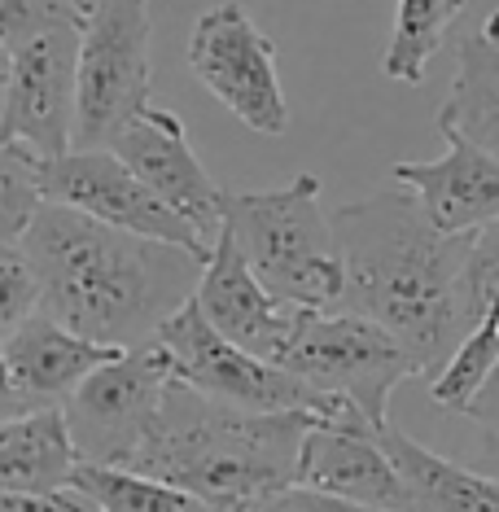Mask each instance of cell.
<instances>
[{"mask_svg":"<svg viewBox=\"0 0 499 512\" xmlns=\"http://www.w3.org/2000/svg\"><path fill=\"white\" fill-rule=\"evenodd\" d=\"M333 232L346 267L342 307L390 329L408 346L421 377H438L473 333L464 267L478 232H438L403 184L338 206Z\"/></svg>","mask_w":499,"mask_h":512,"instance_id":"6da1fadb","label":"cell"},{"mask_svg":"<svg viewBox=\"0 0 499 512\" xmlns=\"http://www.w3.org/2000/svg\"><path fill=\"white\" fill-rule=\"evenodd\" d=\"M22 246L36 263L44 316L119 351L158 337L162 324L197 294L211 259L110 228L57 202L40 206Z\"/></svg>","mask_w":499,"mask_h":512,"instance_id":"7a4b0ae2","label":"cell"},{"mask_svg":"<svg viewBox=\"0 0 499 512\" xmlns=\"http://www.w3.org/2000/svg\"><path fill=\"white\" fill-rule=\"evenodd\" d=\"M311 412H250L171 381L162 416L127 469L171 482L215 508L250 504L298 482Z\"/></svg>","mask_w":499,"mask_h":512,"instance_id":"3957f363","label":"cell"},{"mask_svg":"<svg viewBox=\"0 0 499 512\" xmlns=\"http://www.w3.org/2000/svg\"><path fill=\"white\" fill-rule=\"evenodd\" d=\"M224 228L268 294L289 307H342L346 267L333 215L320 206V176H294L281 189L228 193Z\"/></svg>","mask_w":499,"mask_h":512,"instance_id":"277c9868","label":"cell"},{"mask_svg":"<svg viewBox=\"0 0 499 512\" xmlns=\"http://www.w3.org/2000/svg\"><path fill=\"white\" fill-rule=\"evenodd\" d=\"M276 364L303 377L311 390L359 407L377 429L390 425V394L408 377H421V368L399 337L346 307H298L294 333H289Z\"/></svg>","mask_w":499,"mask_h":512,"instance_id":"5b68a950","label":"cell"},{"mask_svg":"<svg viewBox=\"0 0 499 512\" xmlns=\"http://www.w3.org/2000/svg\"><path fill=\"white\" fill-rule=\"evenodd\" d=\"M154 14L149 0H97L79 36L75 149H110L114 136L154 106Z\"/></svg>","mask_w":499,"mask_h":512,"instance_id":"8992f818","label":"cell"},{"mask_svg":"<svg viewBox=\"0 0 499 512\" xmlns=\"http://www.w3.org/2000/svg\"><path fill=\"white\" fill-rule=\"evenodd\" d=\"M158 342L176 359L180 381H189L193 390L211 394L219 403L250 407V412H311V416H364L359 407L329 399V394L311 390L303 377H294L289 368L259 359L241 346H232L211 320L202 316L197 298L158 329Z\"/></svg>","mask_w":499,"mask_h":512,"instance_id":"52a82bcc","label":"cell"},{"mask_svg":"<svg viewBox=\"0 0 499 512\" xmlns=\"http://www.w3.org/2000/svg\"><path fill=\"white\" fill-rule=\"evenodd\" d=\"M176 377V359L158 337L132 346L114 364L92 372L62 407L79 460L127 469L136 451L145 447V438L154 434Z\"/></svg>","mask_w":499,"mask_h":512,"instance_id":"ba28073f","label":"cell"},{"mask_svg":"<svg viewBox=\"0 0 499 512\" xmlns=\"http://www.w3.org/2000/svg\"><path fill=\"white\" fill-rule=\"evenodd\" d=\"M189 71L237 123L259 136L289 132V101L276 75V44L237 0L206 9L189 36Z\"/></svg>","mask_w":499,"mask_h":512,"instance_id":"9c48e42d","label":"cell"},{"mask_svg":"<svg viewBox=\"0 0 499 512\" xmlns=\"http://www.w3.org/2000/svg\"><path fill=\"white\" fill-rule=\"evenodd\" d=\"M44 197L110 228L136 232V237L211 254V241L180 211H171L114 149H71V154L44 162Z\"/></svg>","mask_w":499,"mask_h":512,"instance_id":"30bf717a","label":"cell"},{"mask_svg":"<svg viewBox=\"0 0 499 512\" xmlns=\"http://www.w3.org/2000/svg\"><path fill=\"white\" fill-rule=\"evenodd\" d=\"M79 36H84V27H62V31H44V36L9 49L0 136L22 141L44 162L75 149Z\"/></svg>","mask_w":499,"mask_h":512,"instance_id":"8fae6325","label":"cell"},{"mask_svg":"<svg viewBox=\"0 0 499 512\" xmlns=\"http://www.w3.org/2000/svg\"><path fill=\"white\" fill-rule=\"evenodd\" d=\"M298 482L381 512H421L408 477L368 416H316L303 438Z\"/></svg>","mask_w":499,"mask_h":512,"instance_id":"7c38bea8","label":"cell"},{"mask_svg":"<svg viewBox=\"0 0 499 512\" xmlns=\"http://www.w3.org/2000/svg\"><path fill=\"white\" fill-rule=\"evenodd\" d=\"M110 149L171 206V211H180L215 246L219 228H224V197L228 193L219 189L211 180V171L202 167V158L193 154L180 114L149 106L141 119H132L114 136Z\"/></svg>","mask_w":499,"mask_h":512,"instance_id":"4fadbf2b","label":"cell"},{"mask_svg":"<svg viewBox=\"0 0 499 512\" xmlns=\"http://www.w3.org/2000/svg\"><path fill=\"white\" fill-rule=\"evenodd\" d=\"M197 307L202 316L228 337L232 346L259 355V359H281L289 333H294L298 307H289L276 294H268V285L254 276V267L246 263L241 246L232 241L228 228H219L211 259H206L202 285H197Z\"/></svg>","mask_w":499,"mask_h":512,"instance_id":"5bb4252c","label":"cell"},{"mask_svg":"<svg viewBox=\"0 0 499 512\" xmlns=\"http://www.w3.org/2000/svg\"><path fill=\"white\" fill-rule=\"evenodd\" d=\"M443 141L447 154L434 162H394V184L412 189L429 224L447 237L499 224V158L460 132H443Z\"/></svg>","mask_w":499,"mask_h":512,"instance_id":"9a60e30c","label":"cell"},{"mask_svg":"<svg viewBox=\"0 0 499 512\" xmlns=\"http://www.w3.org/2000/svg\"><path fill=\"white\" fill-rule=\"evenodd\" d=\"M0 351H5L14 390L31 403V412L66 407V399L84 386L92 372L123 355L119 346L92 342V337L66 329L62 320L44 316V311H36Z\"/></svg>","mask_w":499,"mask_h":512,"instance_id":"2e32d148","label":"cell"},{"mask_svg":"<svg viewBox=\"0 0 499 512\" xmlns=\"http://www.w3.org/2000/svg\"><path fill=\"white\" fill-rule=\"evenodd\" d=\"M79 464L62 407L0 425V495H66Z\"/></svg>","mask_w":499,"mask_h":512,"instance_id":"e0dca14e","label":"cell"},{"mask_svg":"<svg viewBox=\"0 0 499 512\" xmlns=\"http://www.w3.org/2000/svg\"><path fill=\"white\" fill-rule=\"evenodd\" d=\"M438 132H460L464 141L499 158V9L456 49V79L438 110Z\"/></svg>","mask_w":499,"mask_h":512,"instance_id":"ac0fdd59","label":"cell"},{"mask_svg":"<svg viewBox=\"0 0 499 512\" xmlns=\"http://www.w3.org/2000/svg\"><path fill=\"white\" fill-rule=\"evenodd\" d=\"M381 442H386L394 464H399V473L408 477L421 512H499V482L495 477L438 456V451H429L425 442L408 438L399 425L381 429Z\"/></svg>","mask_w":499,"mask_h":512,"instance_id":"d6986e66","label":"cell"},{"mask_svg":"<svg viewBox=\"0 0 499 512\" xmlns=\"http://www.w3.org/2000/svg\"><path fill=\"white\" fill-rule=\"evenodd\" d=\"M464 5L469 0H399L390 44L381 53V71L394 84H425V66L443 49L451 22L464 14Z\"/></svg>","mask_w":499,"mask_h":512,"instance_id":"ffe728a7","label":"cell"},{"mask_svg":"<svg viewBox=\"0 0 499 512\" xmlns=\"http://www.w3.org/2000/svg\"><path fill=\"white\" fill-rule=\"evenodd\" d=\"M71 491L84 495L97 512H219L215 504L158 477L110 469V464H79L71 477Z\"/></svg>","mask_w":499,"mask_h":512,"instance_id":"44dd1931","label":"cell"},{"mask_svg":"<svg viewBox=\"0 0 499 512\" xmlns=\"http://www.w3.org/2000/svg\"><path fill=\"white\" fill-rule=\"evenodd\" d=\"M44 202V158L0 136V246H22Z\"/></svg>","mask_w":499,"mask_h":512,"instance_id":"7402d4cb","label":"cell"},{"mask_svg":"<svg viewBox=\"0 0 499 512\" xmlns=\"http://www.w3.org/2000/svg\"><path fill=\"white\" fill-rule=\"evenodd\" d=\"M88 5L84 0H0V44L14 49L44 36V31L84 27Z\"/></svg>","mask_w":499,"mask_h":512,"instance_id":"603a6c76","label":"cell"},{"mask_svg":"<svg viewBox=\"0 0 499 512\" xmlns=\"http://www.w3.org/2000/svg\"><path fill=\"white\" fill-rule=\"evenodd\" d=\"M40 311V276L27 246H0V346Z\"/></svg>","mask_w":499,"mask_h":512,"instance_id":"cb8c5ba5","label":"cell"},{"mask_svg":"<svg viewBox=\"0 0 499 512\" xmlns=\"http://www.w3.org/2000/svg\"><path fill=\"white\" fill-rule=\"evenodd\" d=\"M219 512H381V508H364V504H351V499L324 495V491H311V486L294 482V486H285V491L250 499V504H228Z\"/></svg>","mask_w":499,"mask_h":512,"instance_id":"d4e9b609","label":"cell"},{"mask_svg":"<svg viewBox=\"0 0 499 512\" xmlns=\"http://www.w3.org/2000/svg\"><path fill=\"white\" fill-rule=\"evenodd\" d=\"M0 512H97L84 495H0Z\"/></svg>","mask_w":499,"mask_h":512,"instance_id":"484cf974","label":"cell"},{"mask_svg":"<svg viewBox=\"0 0 499 512\" xmlns=\"http://www.w3.org/2000/svg\"><path fill=\"white\" fill-rule=\"evenodd\" d=\"M460 416H469V421H478L482 429H491V434H499V364L491 368V377L482 381V390L469 399V407H464Z\"/></svg>","mask_w":499,"mask_h":512,"instance_id":"4316f807","label":"cell"},{"mask_svg":"<svg viewBox=\"0 0 499 512\" xmlns=\"http://www.w3.org/2000/svg\"><path fill=\"white\" fill-rule=\"evenodd\" d=\"M18 416H31V403L14 390V377H9V364H5V351H0V425L18 421Z\"/></svg>","mask_w":499,"mask_h":512,"instance_id":"83f0119b","label":"cell"},{"mask_svg":"<svg viewBox=\"0 0 499 512\" xmlns=\"http://www.w3.org/2000/svg\"><path fill=\"white\" fill-rule=\"evenodd\" d=\"M469 469H478V473H486V477H495V482H499V434L482 429V442H478V451H473Z\"/></svg>","mask_w":499,"mask_h":512,"instance_id":"f1b7e54d","label":"cell"},{"mask_svg":"<svg viewBox=\"0 0 499 512\" xmlns=\"http://www.w3.org/2000/svg\"><path fill=\"white\" fill-rule=\"evenodd\" d=\"M5 84H9V49L0 44V119H5Z\"/></svg>","mask_w":499,"mask_h":512,"instance_id":"f546056e","label":"cell"},{"mask_svg":"<svg viewBox=\"0 0 499 512\" xmlns=\"http://www.w3.org/2000/svg\"><path fill=\"white\" fill-rule=\"evenodd\" d=\"M84 5H88V9H92V5H97V0H84Z\"/></svg>","mask_w":499,"mask_h":512,"instance_id":"4dcf8cb0","label":"cell"}]
</instances>
